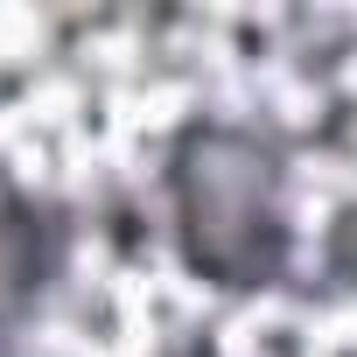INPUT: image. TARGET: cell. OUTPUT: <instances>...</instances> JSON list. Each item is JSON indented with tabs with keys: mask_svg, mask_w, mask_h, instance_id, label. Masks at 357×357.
I'll use <instances>...</instances> for the list:
<instances>
[{
	"mask_svg": "<svg viewBox=\"0 0 357 357\" xmlns=\"http://www.w3.org/2000/svg\"><path fill=\"white\" fill-rule=\"evenodd\" d=\"M168 252L218 301H273L301 280V211H294V140L273 119L190 112L154 161Z\"/></svg>",
	"mask_w": 357,
	"mask_h": 357,
	"instance_id": "6da1fadb",
	"label": "cell"
},
{
	"mask_svg": "<svg viewBox=\"0 0 357 357\" xmlns=\"http://www.w3.org/2000/svg\"><path fill=\"white\" fill-rule=\"evenodd\" d=\"M77 211L0 168V343H15L70 280Z\"/></svg>",
	"mask_w": 357,
	"mask_h": 357,
	"instance_id": "7a4b0ae2",
	"label": "cell"
},
{
	"mask_svg": "<svg viewBox=\"0 0 357 357\" xmlns=\"http://www.w3.org/2000/svg\"><path fill=\"white\" fill-rule=\"evenodd\" d=\"M315 273H322L329 294L357 301V197H343V204L329 211V225H322V238H315Z\"/></svg>",
	"mask_w": 357,
	"mask_h": 357,
	"instance_id": "3957f363",
	"label": "cell"
},
{
	"mask_svg": "<svg viewBox=\"0 0 357 357\" xmlns=\"http://www.w3.org/2000/svg\"><path fill=\"white\" fill-rule=\"evenodd\" d=\"M161 357H225V343H218V336H204V329H190V336L161 343Z\"/></svg>",
	"mask_w": 357,
	"mask_h": 357,
	"instance_id": "277c9868",
	"label": "cell"
}]
</instances>
